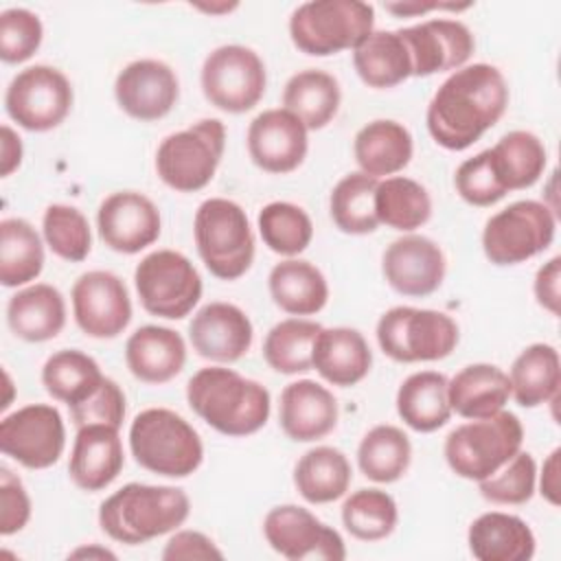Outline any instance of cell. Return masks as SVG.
<instances>
[{
	"label": "cell",
	"mask_w": 561,
	"mask_h": 561,
	"mask_svg": "<svg viewBox=\"0 0 561 561\" xmlns=\"http://www.w3.org/2000/svg\"><path fill=\"white\" fill-rule=\"evenodd\" d=\"M508 83L491 64H467L454 70L427 103L425 125L436 145L465 151L506 112Z\"/></svg>",
	"instance_id": "6da1fadb"
},
{
	"label": "cell",
	"mask_w": 561,
	"mask_h": 561,
	"mask_svg": "<svg viewBox=\"0 0 561 561\" xmlns=\"http://www.w3.org/2000/svg\"><path fill=\"white\" fill-rule=\"evenodd\" d=\"M186 403L206 425L230 438L259 432L272 412L270 390L226 366L199 368L186 383Z\"/></svg>",
	"instance_id": "7a4b0ae2"
},
{
	"label": "cell",
	"mask_w": 561,
	"mask_h": 561,
	"mask_svg": "<svg viewBox=\"0 0 561 561\" xmlns=\"http://www.w3.org/2000/svg\"><path fill=\"white\" fill-rule=\"evenodd\" d=\"M191 513L184 489L129 482L99 506L101 530L125 546H140L178 530Z\"/></svg>",
	"instance_id": "3957f363"
},
{
	"label": "cell",
	"mask_w": 561,
	"mask_h": 561,
	"mask_svg": "<svg viewBox=\"0 0 561 561\" xmlns=\"http://www.w3.org/2000/svg\"><path fill=\"white\" fill-rule=\"evenodd\" d=\"M134 460L164 478H188L204 462V443L197 430L175 410L147 408L129 425Z\"/></svg>",
	"instance_id": "277c9868"
},
{
	"label": "cell",
	"mask_w": 561,
	"mask_h": 561,
	"mask_svg": "<svg viewBox=\"0 0 561 561\" xmlns=\"http://www.w3.org/2000/svg\"><path fill=\"white\" fill-rule=\"evenodd\" d=\"M195 248L206 270L221 280L241 278L254 261V232L245 210L226 197L204 199L193 219Z\"/></svg>",
	"instance_id": "5b68a950"
},
{
	"label": "cell",
	"mask_w": 561,
	"mask_h": 561,
	"mask_svg": "<svg viewBox=\"0 0 561 561\" xmlns=\"http://www.w3.org/2000/svg\"><path fill=\"white\" fill-rule=\"evenodd\" d=\"M291 44L311 57L353 50L375 31V7L362 0H311L289 15Z\"/></svg>",
	"instance_id": "8992f818"
},
{
	"label": "cell",
	"mask_w": 561,
	"mask_h": 561,
	"mask_svg": "<svg viewBox=\"0 0 561 561\" xmlns=\"http://www.w3.org/2000/svg\"><path fill=\"white\" fill-rule=\"evenodd\" d=\"M524 445V425L517 414L502 410L486 419L456 425L443 445L449 469L465 480L480 482L506 465Z\"/></svg>",
	"instance_id": "52a82bcc"
},
{
	"label": "cell",
	"mask_w": 561,
	"mask_h": 561,
	"mask_svg": "<svg viewBox=\"0 0 561 561\" xmlns=\"http://www.w3.org/2000/svg\"><path fill=\"white\" fill-rule=\"evenodd\" d=\"M375 335L386 357L401 364H416L449 357L458 346L460 329L445 311L399 305L381 313Z\"/></svg>",
	"instance_id": "ba28073f"
},
{
	"label": "cell",
	"mask_w": 561,
	"mask_h": 561,
	"mask_svg": "<svg viewBox=\"0 0 561 561\" xmlns=\"http://www.w3.org/2000/svg\"><path fill=\"white\" fill-rule=\"evenodd\" d=\"M226 149V125L202 118L169 134L156 149L158 178L178 193H195L210 184Z\"/></svg>",
	"instance_id": "9c48e42d"
},
{
	"label": "cell",
	"mask_w": 561,
	"mask_h": 561,
	"mask_svg": "<svg viewBox=\"0 0 561 561\" xmlns=\"http://www.w3.org/2000/svg\"><path fill=\"white\" fill-rule=\"evenodd\" d=\"M557 234V210L546 202L517 199L482 228V252L500 267L519 265L548 250Z\"/></svg>",
	"instance_id": "30bf717a"
},
{
	"label": "cell",
	"mask_w": 561,
	"mask_h": 561,
	"mask_svg": "<svg viewBox=\"0 0 561 561\" xmlns=\"http://www.w3.org/2000/svg\"><path fill=\"white\" fill-rule=\"evenodd\" d=\"M142 309L164 320L186 318L199 302L204 285L191 259L178 250H153L134 270Z\"/></svg>",
	"instance_id": "8fae6325"
},
{
	"label": "cell",
	"mask_w": 561,
	"mask_h": 561,
	"mask_svg": "<svg viewBox=\"0 0 561 561\" xmlns=\"http://www.w3.org/2000/svg\"><path fill=\"white\" fill-rule=\"evenodd\" d=\"M199 85L206 101L228 114H243L259 105L267 88V70L256 50L243 44H224L202 64Z\"/></svg>",
	"instance_id": "7c38bea8"
},
{
	"label": "cell",
	"mask_w": 561,
	"mask_h": 561,
	"mask_svg": "<svg viewBox=\"0 0 561 561\" xmlns=\"http://www.w3.org/2000/svg\"><path fill=\"white\" fill-rule=\"evenodd\" d=\"M75 92L68 77L48 64L20 70L7 85L4 110L26 131H50L72 110Z\"/></svg>",
	"instance_id": "4fadbf2b"
},
{
	"label": "cell",
	"mask_w": 561,
	"mask_h": 561,
	"mask_svg": "<svg viewBox=\"0 0 561 561\" xmlns=\"http://www.w3.org/2000/svg\"><path fill=\"white\" fill-rule=\"evenodd\" d=\"M66 447V425L50 403H28L0 421V449L26 469H48Z\"/></svg>",
	"instance_id": "5bb4252c"
},
{
	"label": "cell",
	"mask_w": 561,
	"mask_h": 561,
	"mask_svg": "<svg viewBox=\"0 0 561 561\" xmlns=\"http://www.w3.org/2000/svg\"><path fill=\"white\" fill-rule=\"evenodd\" d=\"M263 537L276 554L289 561L346 559L342 535L298 504L270 508L263 519Z\"/></svg>",
	"instance_id": "9a60e30c"
},
{
	"label": "cell",
	"mask_w": 561,
	"mask_h": 561,
	"mask_svg": "<svg viewBox=\"0 0 561 561\" xmlns=\"http://www.w3.org/2000/svg\"><path fill=\"white\" fill-rule=\"evenodd\" d=\"M77 327L94 340H112L131 322V298L121 276L107 270L83 272L70 289Z\"/></svg>",
	"instance_id": "2e32d148"
},
{
	"label": "cell",
	"mask_w": 561,
	"mask_h": 561,
	"mask_svg": "<svg viewBox=\"0 0 561 561\" xmlns=\"http://www.w3.org/2000/svg\"><path fill=\"white\" fill-rule=\"evenodd\" d=\"M114 99L134 121H160L180 99V79L167 61L134 59L116 75Z\"/></svg>",
	"instance_id": "e0dca14e"
},
{
	"label": "cell",
	"mask_w": 561,
	"mask_h": 561,
	"mask_svg": "<svg viewBox=\"0 0 561 561\" xmlns=\"http://www.w3.org/2000/svg\"><path fill=\"white\" fill-rule=\"evenodd\" d=\"M101 241L118 254H138L158 241L162 217L153 199L138 191L110 193L96 210Z\"/></svg>",
	"instance_id": "ac0fdd59"
},
{
	"label": "cell",
	"mask_w": 561,
	"mask_h": 561,
	"mask_svg": "<svg viewBox=\"0 0 561 561\" xmlns=\"http://www.w3.org/2000/svg\"><path fill=\"white\" fill-rule=\"evenodd\" d=\"M250 160L265 173L296 171L309 151V129L285 107L256 114L245 134Z\"/></svg>",
	"instance_id": "d6986e66"
},
{
	"label": "cell",
	"mask_w": 561,
	"mask_h": 561,
	"mask_svg": "<svg viewBox=\"0 0 561 561\" xmlns=\"http://www.w3.org/2000/svg\"><path fill=\"white\" fill-rule=\"evenodd\" d=\"M447 272V259L440 245L416 232L394 239L381 254V274L401 296L425 298L434 294Z\"/></svg>",
	"instance_id": "ffe728a7"
},
{
	"label": "cell",
	"mask_w": 561,
	"mask_h": 561,
	"mask_svg": "<svg viewBox=\"0 0 561 561\" xmlns=\"http://www.w3.org/2000/svg\"><path fill=\"white\" fill-rule=\"evenodd\" d=\"M399 31L410 50L412 77L454 72L467 66L476 48L471 28L451 18H432Z\"/></svg>",
	"instance_id": "44dd1931"
},
{
	"label": "cell",
	"mask_w": 561,
	"mask_h": 561,
	"mask_svg": "<svg viewBox=\"0 0 561 561\" xmlns=\"http://www.w3.org/2000/svg\"><path fill=\"white\" fill-rule=\"evenodd\" d=\"M188 340L199 357L217 364H232L250 351L254 327L241 307L215 300L193 313L188 322Z\"/></svg>",
	"instance_id": "7402d4cb"
},
{
	"label": "cell",
	"mask_w": 561,
	"mask_h": 561,
	"mask_svg": "<svg viewBox=\"0 0 561 561\" xmlns=\"http://www.w3.org/2000/svg\"><path fill=\"white\" fill-rule=\"evenodd\" d=\"M125 454L118 427L92 423L77 427L70 449L68 476L81 491L96 493L110 486L123 471Z\"/></svg>",
	"instance_id": "603a6c76"
},
{
	"label": "cell",
	"mask_w": 561,
	"mask_h": 561,
	"mask_svg": "<svg viewBox=\"0 0 561 561\" xmlns=\"http://www.w3.org/2000/svg\"><path fill=\"white\" fill-rule=\"evenodd\" d=\"M337 399L313 379L291 381L280 392L278 423L294 443H313L329 436L337 425Z\"/></svg>",
	"instance_id": "cb8c5ba5"
},
{
	"label": "cell",
	"mask_w": 561,
	"mask_h": 561,
	"mask_svg": "<svg viewBox=\"0 0 561 561\" xmlns=\"http://www.w3.org/2000/svg\"><path fill=\"white\" fill-rule=\"evenodd\" d=\"M125 364L142 383H167L175 379L186 364V342L169 327H138L125 342Z\"/></svg>",
	"instance_id": "d4e9b609"
},
{
	"label": "cell",
	"mask_w": 561,
	"mask_h": 561,
	"mask_svg": "<svg viewBox=\"0 0 561 561\" xmlns=\"http://www.w3.org/2000/svg\"><path fill=\"white\" fill-rule=\"evenodd\" d=\"M370 366L373 351L357 329L322 327L313 344L311 368H316L327 383L351 388L370 373Z\"/></svg>",
	"instance_id": "484cf974"
},
{
	"label": "cell",
	"mask_w": 561,
	"mask_h": 561,
	"mask_svg": "<svg viewBox=\"0 0 561 561\" xmlns=\"http://www.w3.org/2000/svg\"><path fill=\"white\" fill-rule=\"evenodd\" d=\"M7 324L24 342H48L66 327V298L48 283L26 285L9 298Z\"/></svg>",
	"instance_id": "4316f807"
},
{
	"label": "cell",
	"mask_w": 561,
	"mask_h": 561,
	"mask_svg": "<svg viewBox=\"0 0 561 561\" xmlns=\"http://www.w3.org/2000/svg\"><path fill=\"white\" fill-rule=\"evenodd\" d=\"M414 153L410 129L392 118L366 123L353 138V156L362 173L383 180L403 171Z\"/></svg>",
	"instance_id": "83f0119b"
},
{
	"label": "cell",
	"mask_w": 561,
	"mask_h": 561,
	"mask_svg": "<svg viewBox=\"0 0 561 561\" xmlns=\"http://www.w3.org/2000/svg\"><path fill=\"white\" fill-rule=\"evenodd\" d=\"M467 543L478 561H528L537 548L533 528L522 517L502 511L478 515L469 524Z\"/></svg>",
	"instance_id": "f1b7e54d"
},
{
	"label": "cell",
	"mask_w": 561,
	"mask_h": 561,
	"mask_svg": "<svg viewBox=\"0 0 561 561\" xmlns=\"http://www.w3.org/2000/svg\"><path fill=\"white\" fill-rule=\"evenodd\" d=\"M447 394L451 412L471 421L486 419L504 410L511 399V381L508 375L486 362L469 364L460 368L447 381Z\"/></svg>",
	"instance_id": "f546056e"
},
{
	"label": "cell",
	"mask_w": 561,
	"mask_h": 561,
	"mask_svg": "<svg viewBox=\"0 0 561 561\" xmlns=\"http://www.w3.org/2000/svg\"><path fill=\"white\" fill-rule=\"evenodd\" d=\"M267 289L274 305L296 318L313 316L329 302L324 274L305 259H285L270 270Z\"/></svg>",
	"instance_id": "4dcf8cb0"
},
{
	"label": "cell",
	"mask_w": 561,
	"mask_h": 561,
	"mask_svg": "<svg viewBox=\"0 0 561 561\" xmlns=\"http://www.w3.org/2000/svg\"><path fill=\"white\" fill-rule=\"evenodd\" d=\"M447 377L438 370H419L405 377L397 390V414L414 432L430 434L451 419Z\"/></svg>",
	"instance_id": "1f68e13d"
},
{
	"label": "cell",
	"mask_w": 561,
	"mask_h": 561,
	"mask_svg": "<svg viewBox=\"0 0 561 561\" xmlns=\"http://www.w3.org/2000/svg\"><path fill=\"white\" fill-rule=\"evenodd\" d=\"M353 467L346 454L331 445L307 449L294 467V486L309 504H331L346 495Z\"/></svg>",
	"instance_id": "d6a6232c"
},
{
	"label": "cell",
	"mask_w": 561,
	"mask_h": 561,
	"mask_svg": "<svg viewBox=\"0 0 561 561\" xmlns=\"http://www.w3.org/2000/svg\"><path fill=\"white\" fill-rule=\"evenodd\" d=\"M511 381V397L522 408H539L559 397L561 359L552 344L535 342L526 346L506 373Z\"/></svg>",
	"instance_id": "836d02e7"
},
{
	"label": "cell",
	"mask_w": 561,
	"mask_h": 561,
	"mask_svg": "<svg viewBox=\"0 0 561 561\" xmlns=\"http://www.w3.org/2000/svg\"><path fill=\"white\" fill-rule=\"evenodd\" d=\"M357 77L375 90H388L412 77V59L401 31H373L353 48Z\"/></svg>",
	"instance_id": "e575fe53"
},
{
	"label": "cell",
	"mask_w": 561,
	"mask_h": 561,
	"mask_svg": "<svg viewBox=\"0 0 561 561\" xmlns=\"http://www.w3.org/2000/svg\"><path fill=\"white\" fill-rule=\"evenodd\" d=\"M342 103L337 79L320 68H305L291 75L283 88V107L309 131L327 127Z\"/></svg>",
	"instance_id": "d590c367"
},
{
	"label": "cell",
	"mask_w": 561,
	"mask_h": 561,
	"mask_svg": "<svg viewBox=\"0 0 561 561\" xmlns=\"http://www.w3.org/2000/svg\"><path fill=\"white\" fill-rule=\"evenodd\" d=\"M44 270V237L22 217L0 221V283L26 287Z\"/></svg>",
	"instance_id": "8d00e7d4"
},
{
	"label": "cell",
	"mask_w": 561,
	"mask_h": 561,
	"mask_svg": "<svg viewBox=\"0 0 561 561\" xmlns=\"http://www.w3.org/2000/svg\"><path fill=\"white\" fill-rule=\"evenodd\" d=\"M412 462V443L408 434L390 423L370 427L357 445L359 471L377 482L392 484L405 476Z\"/></svg>",
	"instance_id": "74e56055"
},
{
	"label": "cell",
	"mask_w": 561,
	"mask_h": 561,
	"mask_svg": "<svg viewBox=\"0 0 561 561\" xmlns=\"http://www.w3.org/2000/svg\"><path fill=\"white\" fill-rule=\"evenodd\" d=\"M375 213L379 224L399 232H414L430 221L432 197L421 182L405 175H390L377 182Z\"/></svg>",
	"instance_id": "f35d334b"
},
{
	"label": "cell",
	"mask_w": 561,
	"mask_h": 561,
	"mask_svg": "<svg viewBox=\"0 0 561 561\" xmlns=\"http://www.w3.org/2000/svg\"><path fill=\"white\" fill-rule=\"evenodd\" d=\"M105 379L94 357L79 348H61L53 353L42 366V386L68 408L88 399Z\"/></svg>",
	"instance_id": "ab89813d"
},
{
	"label": "cell",
	"mask_w": 561,
	"mask_h": 561,
	"mask_svg": "<svg viewBox=\"0 0 561 561\" xmlns=\"http://www.w3.org/2000/svg\"><path fill=\"white\" fill-rule=\"evenodd\" d=\"M489 151L508 193L530 188L543 175L548 164L543 140L526 129L504 134Z\"/></svg>",
	"instance_id": "60d3db41"
},
{
	"label": "cell",
	"mask_w": 561,
	"mask_h": 561,
	"mask_svg": "<svg viewBox=\"0 0 561 561\" xmlns=\"http://www.w3.org/2000/svg\"><path fill=\"white\" fill-rule=\"evenodd\" d=\"M322 324L309 318H285L276 322L263 340L265 364L280 375H298L311 370L313 344Z\"/></svg>",
	"instance_id": "b9f144b4"
},
{
	"label": "cell",
	"mask_w": 561,
	"mask_h": 561,
	"mask_svg": "<svg viewBox=\"0 0 561 561\" xmlns=\"http://www.w3.org/2000/svg\"><path fill=\"white\" fill-rule=\"evenodd\" d=\"M375 178L353 171L346 173L331 191L329 213L335 228L344 234H370L379 228L375 213Z\"/></svg>",
	"instance_id": "7bdbcfd3"
},
{
	"label": "cell",
	"mask_w": 561,
	"mask_h": 561,
	"mask_svg": "<svg viewBox=\"0 0 561 561\" xmlns=\"http://www.w3.org/2000/svg\"><path fill=\"white\" fill-rule=\"evenodd\" d=\"M342 524L359 541H381L390 537L399 522L394 497L381 489H357L342 504Z\"/></svg>",
	"instance_id": "ee69618b"
},
{
	"label": "cell",
	"mask_w": 561,
	"mask_h": 561,
	"mask_svg": "<svg viewBox=\"0 0 561 561\" xmlns=\"http://www.w3.org/2000/svg\"><path fill=\"white\" fill-rule=\"evenodd\" d=\"M263 243L285 259L305 252L313 239V221L307 210L291 202H270L256 217Z\"/></svg>",
	"instance_id": "f6af8a7d"
},
{
	"label": "cell",
	"mask_w": 561,
	"mask_h": 561,
	"mask_svg": "<svg viewBox=\"0 0 561 561\" xmlns=\"http://www.w3.org/2000/svg\"><path fill=\"white\" fill-rule=\"evenodd\" d=\"M42 237L55 256L70 263L83 261L92 250L88 217L70 204H50L44 210Z\"/></svg>",
	"instance_id": "bcb514c9"
},
{
	"label": "cell",
	"mask_w": 561,
	"mask_h": 561,
	"mask_svg": "<svg viewBox=\"0 0 561 561\" xmlns=\"http://www.w3.org/2000/svg\"><path fill=\"white\" fill-rule=\"evenodd\" d=\"M478 491L491 504L519 506L530 502L537 491V462L533 454L519 449L493 476L480 480Z\"/></svg>",
	"instance_id": "7dc6e473"
},
{
	"label": "cell",
	"mask_w": 561,
	"mask_h": 561,
	"mask_svg": "<svg viewBox=\"0 0 561 561\" xmlns=\"http://www.w3.org/2000/svg\"><path fill=\"white\" fill-rule=\"evenodd\" d=\"M456 193L471 206L486 208L506 197V186L493 164L491 151L484 149L465 162L454 173Z\"/></svg>",
	"instance_id": "c3c4849f"
},
{
	"label": "cell",
	"mask_w": 561,
	"mask_h": 561,
	"mask_svg": "<svg viewBox=\"0 0 561 561\" xmlns=\"http://www.w3.org/2000/svg\"><path fill=\"white\" fill-rule=\"evenodd\" d=\"M44 39V24L37 13L24 7H11L0 13V59L22 64L31 59Z\"/></svg>",
	"instance_id": "681fc988"
},
{
	"label": "cell",
	"mask_w": 561,
	"mask_h": 561,
	"mask_svg": "<svg viewBox=\"0 0 561 561\" xmlns=\"http://www.w3.org/2000/svg\"><path fill=\"white\" fill-rule=\"evenodd\" d=\"M68 410H70V421L77 427L103 423V425H112V427L121 430V425L125 421V412H127V399H125L123 388L114 379L105 377L101 381V386L88 399H83L81 403H77Z\"/></svg>",
	"instance_id": "f907efd6"
},
{
	"label": "cell",
	"mask_w": 561,
	"mask_h": 561,
	"mask_svg": "<svg viewBox=\"0 0 561 561\" xmlns=\"http://www.w3.org/2000/svg\"><path fill=\"white\" fill-rule=\"evenodd\" d=\"M31 497L22 480L7 467L0 469V535L20 533L31 519Z\"/></svg>",
	"instance_id": "816d5d0a"
},
{
	"label": "cell",
	"mask_w": 561,
	"mask_h": 561,
	"mask_svg": "<svg viewBox=\"0 0 561 561\" xmlns=\"http://www.w3.org/2000/svg\"><path fill=\"white\" fill-rule=\"evenodd\" d=\"M164 561H191V559H224V552L217 548V543L199 533V530H173L169 537L164 550Z\"/></svg>",
	"instance_id": "f5cc1de1"
},
{
	"label": "cell",
	"mask_w": 561,
	"mask_h": 561,
	"mask_svg": "<svg viewBox=\"0 0 561 561\" xmlns=\"http://www.w3.org/2000/svg\"><path fill=\"white\" fill-rule=\"evenodd\" d=\"M533 294L541 309L550 316H559L561 305V256H552L543 263L533 280Z\"/></svg>",
	"instance_id": "db71d44e"
},
{
	"label": "cell",
	"mask_w": 561,
	"mask_h": 561,
	"mask_svg": "<svg viewBox=\"0 0 561 561\" xmlns=\"http://www.w3.org/2000/svg\"><path fill=\"white\" fill-rule=\"evenodd\" d=\"M559 456H561V449H552L548 454V458L543 460V467H541V473H537V486H539V493L541 497L552 504V506H559L561 504V482H559V471H561V465H559Z\"/></svg>",
	"instance_id": "11a10c76"
},
{
	"label": "cell",
	"mask_w": 561,
	"mask_h": 561,
	"mask_svg": "<svg viewBox=\"0 0 561 561\" xmlns=\"http://www.w3.org/2000/svg\"><path fill=\"white\" fill-rule=\"evenodd\" d=\"M22 156H24L22 138L11 125L4 123L0 127V175L9 178L22 164Z\"/></svg>",
	"instance_id": "9f6ffc18"
},
{
	"label": "cell",
	"mask_w": 561,
	"mask_h": 561,
	"mask_svg": "<svg viewBox=\"0 0 561 561\" xmlns=\"http://www.w3.org/2000/svg\"><path fill=\"white\" fill-rule=\"evenodd\" d=\"M471 4H419V2H403V4H386V11L394 15H419L427 11H465Z\"/></svg>",
	"instance_id": "6f0895ef"
},
{
	"label": "cell",
	"mask_w": 561,
	"mask_h": 561,
	"mask_svg": "<svg viewBox=\"0 0 561 561\" xmlns=\"http://www.w3.org/2000/svg\"><path fill=\"white\" fill-rule=\"evenodd\" d=\"M70 557L72 559H79V557H88V559H92V557H99V559H116V554L112 552V550H107V548H99V546H83V548H77L75 552H70Z\"/></svg>",
	"instance_id": "680465c9"
},
{
	"label": "cell",
	"mask_w": 561,
	"mask_h": 561,
	"mask_svg": "<svg viewBox=\"0 0 561 561\" xmlns=\"http://www.w3.org/2000/svg\"><path fill=\"white\" fill-rule=\"evenodd\" d=\"M2 377H4V390H7V394H4V399H2V403H0V408L7 410V408L11 405V399H13V381H11V375H9L7 370H2Z\"/></svg>",
	"instance_id": "91938a15"
},
{
	"label": "cell",
	"mask_w": 561,
	"mask_h": 561,
	"mask_svg": "<svg viewBox=\"0 0 561 561\" xmlns=\"http://www.w3.org/2000/svg\"><path fill=\"white\" fill-rule=\"evenodd\" d=\"M197 9L206 13H230L232 9H237V4H197Z\"/></svg>",
	"instance_id": "94428289"
}]
</instances>
